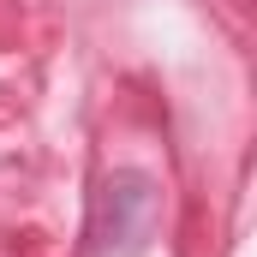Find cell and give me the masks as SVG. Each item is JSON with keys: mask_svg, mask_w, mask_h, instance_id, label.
<instances>
[{"mask_svg": "<svg viewBox=\"0 0 257 257\" xmlns=\"http://www.w3.org/2000/svg\"><path fill=\"white\" fill-rule=\"evenodd\" d=\"M156 221V192L138 174H114L96 203V251L102 257H138Z\"/></svg>", "mask_w": 257, "mask_h": 257, "instance_id": "obj_1", "label": "cell"}]
</instances>
